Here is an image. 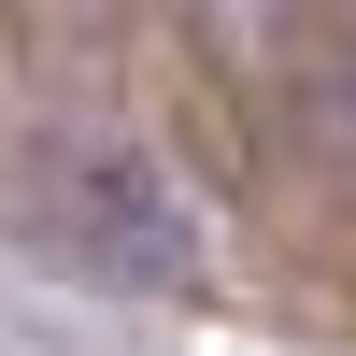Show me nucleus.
I'll return each instance as SVG.
<instances>
[{
  "instance_id": "f257e3e1",
  "label": "nucleus",
  "mask_w": 356,
  "mask_h": 356,
  "mask_svg": "<svg viewBox=\"0 0 356 356\" xmlns=\"http://www.w3.org/2000/svg\"><path fill=\"white\" fill-rule=\"evenodd\" d=\"M0 228H15L29 271H72L100 300H200L214 285L200 200L114 129H29L0 157Z\"/></svg>"
},
{
  "instance_id": "f03ea898",
  "label": "nucleus",
  "mask_w": 356,
  "mask_h": 356,
  "mask_svg": "<svg viewBox=\"0 0 356 356\" xmlns=\"http://www.w3.org/2000/svg\"><path fill=\"white\" fill-rule=\"evenodd\" d=\"M200 15H214L228 43H271V15H285V0H200Z\"/></svg>"
}]
</instances>
